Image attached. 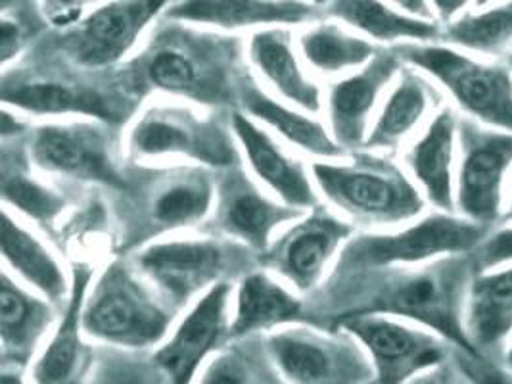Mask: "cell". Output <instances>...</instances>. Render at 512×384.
<instances>
[{
	"mask_svg": "<svg viewBox=\"0 0 512 384\" xmlns=\"http://www.w3.org/2000/svg\"><path fill=\"white\" fill-rule=\"evenodd\" d=\"M470 254L443 258L417 271L384 269L361 275L355 306L344 319L384 315L407 319L440 336L455 352L480 358L465 331L468 290L476 277Z\"/></svg>",
	"mask_w": 512,
	"mask_h": 384,
	"instance_id": "obj_1",
	"label": "cell"
},
{
	"mask_svg": "<svg viewBox=\"0 0 512 384\" xmlns=\"http://www.w3.org/2000/svg\"><path fill=\"white\" fill-rule=\"evenodd\" d=\"M399 60L436 79L470 120L512 133V70L509 62H480L443 45L407 43Z\"/></svg>",
	"mask_w": 512,
	"mask_h": 384,
	"instance_id": "obj_2",
	"label": "cell"
},
{
	"mask_svg": "<svg viewBox=\"0 0 512 384\" xmlns=\"http://www.w3.org/2000/svg\"><path fill=\"white\" fill-rule=\"evenodd\" d=\"M326 198L351 219L367 225H397L422 214L424 200L409 177L384 158L313 166Z\"/></svg>",
	"mask_w": 512,
	"mask_h": 384,
	"instance_id": "obj_3",
	"label": "cell"
},
{
	"mask_svg": "<svg viewBox=\"0 0 512 384\" xmlns=\"http://www.w3.org/2000/svg\"><path fill=\"white\" fill-rule=\"evenodd\" d=\"M491 231L493 229L476 225L465 217L434 214L399 233L351 240L342 254L340 273L348 279L350 275L361 277L374 271L396 269L397 265L438 262L451 256L472 254Z\"/></svg>",
	"mask_w": 512,
	"mask_h": 384,
	"instance_id": "obj_4",
	"label": "cell"
},
{
	"mask_svg": "<svg viewBox=\"0 0 512 384\" xmlns=\"http://www.w3.org/2000/svg\"><path fill=\"white\" fill-rule=\"evenodd\" d=\"M169 323V313L152 292L119 264L104 273L83 310L87 335L127 350L158 344Z\"/></svg>",
	"mask_w": 512,
	"mask_h": 384,
	"instance_id": "obj_5",
	"label": "cell"
},
{
	"mask_svg": "<svg viewBox=\"0 0 512 384\" xmlns=\"http://www.w3.org/2000/svg\"><path fill=\"white\" fill-rule=\"evenodd\" d=\"M267 356L284 384H374L367 352L353 336L288 329L267 338Z\"/></svg>",
	"mask_w": 512,
	"mask_h": 384,
	"instance_id": "obj_6",
	"label": "cell"
},
{
	"mask_svg": "<svg viewBox=\"0 0 512 384\" xmlns=\"http://www.w3.org/2000/svg\"><path fill=\"white\" fill-rule=\"evenodd\" d=\"M459 146L461 164L455 208L468 221L493 229L505 216V179L512 169V133L461 118Z\"/></svg>",
	"mask_w": 512,
	"mask_h": 384,
	"instance_id": "obj_7",
	"label": "cell"
},
{
	"mask_svg": "<svg viewBox=\"0 0 512 384\" xmlns=\"http://www.w3.org/2000/svg\"><path fill=\"white\" fill-rule=\"evenodd\" d=\"M373 363L376 384H407L442 367L453 354L440 336L405 325L394 317L357 315L342 319Z\"/></svg>",
	"mask_w": 512,
	"mask_h": 384,
	"instance_id": "obj_8",
	"label": "cell"
},
{
	"mask_svg": "<svg viewBox=\"0 0 512 384\" xmlns=\"http://www.w3.org/2000/svg\"><path fill=\"white\" fill-rule=\"evenodd\" d=\"M223 54L208 39L167 33L140 60V77L163 93L215 102L227 96Z\"/></svg>",
	"mask_w": 512,
	"mask_h": 384,
	"instance_id": "obj_9",
	"label": "cell"
},
{
	"mask_svg": "<svg viewBox=\"0 0 512 384\" xmlns=\"http://www.w3.org/2000/svg\"><path fill=\"white\" fill-rule=\"evenodd\" d=\"M244 250L215 240H171L154 244L139 256L148 279L162 290L167 302L183 306L198 290L213 285L238 267ZM219 285V283H217Z\"/></svg>",
	"mask_w": 512,
	"mask_h": 384,
	"instance_id": "obj_10",
	"label": "cell"
},
{
	"mask_svg": "<svg viewBox=\"0 0 512 384\" xmlns=\"http://www.w3.org/2000/svg\"><path fill=\"white\" fill-rule=\"evenodd\" d=\"M131 150L140 158L187 156L210 166H231L233 141L213 120H202L179 106H156L131 131Z\"/></svg>",
	"mask_w": 512,
	"mask_h": 384,
	"instance_id": "obj_11",
	"label": "cell"
},
{
	"mask_svg": "<svg viewBox=\"0 0 512 384\" xmlns=\"http://www.w3.org/2000/svg\"><path fill=\"white\" fill-rule=\"evenodd\" d=\"M31 154L37 166L50 173L123 185L112 156L110 135L93 123L45 125L31 141Z\"/></svg>",
	"mask_w": 512,
	"mask_h": 384,
	"instance_id": "obj_12",
	"label": "cell"
},
{
	"mask_svg": "<svg viewBox=\"0 0 512 384\" xmlns=\"http://www.w3.org/2000/svg\"><path fill=\"white\" fill-rule=\"evenodd\" d=\"M231 287L219 283L188 313L181 327L154 356V365L167 384H192L211 360L227 327Z\"/></svg>",
	"mask_w": 512,
	"mask_h": 384,
	"instance_id": "obj_13",
	"label": "cell"
},
{
	"mask_svg": "<svg viewBox=\"0 0 512 384\" xmlns=\"http://www.w3.org/2000/svg\"><path fill=\"white\" fill-rule=\"evenodd\" d=\"M162 8L163 2L106 4L77 25L66 39V48L81 66L104 68L116 64L135 47L144 27Z\"/></svg>",
	"mask_w": 512,
	"mask_h": 384,
	"instance_id": "obj_14",
	"label": "cell"
},
{
	"mask_svg": "<svg viewBox=\"0 0 512 384\" xmlns=\"http://www.w3.org/2000/svg\"><path fill=\"white\" fill-rule=\"evenodd\" d=\"M401 60L394 50L376 52L363 70L336 83L330 91V121L336 143L359 146L367 141L369 120L384 89L401 70Z\"/></svg>",
	"mask_w": 512,
	"mask_h": 384,
	"instance_id": "obj_15",
	"label": "cell"
},
{
	"mask_svg": "<svg viewBox=\"0 0 512 384\" xmlns=\"http://www.w3.org/2000/svg\"><path fill=\"white\" fill-rule=\"evenodd\" d=\"M89 281V269H75L64 319L43 354L33 363L31 384H87L89 381L93 369V352L81 336V333H85L81 329Z\"/></svg>",
	"mask_w": 512,
	"mask_h": 384,
	"instance_id": "obj_16",
	"label": "cell"
},
{
	"mask_svg": "<svg viewBox=\"0 0 512 384\" xmlns=\"http://www.w3.org/2000/svg\"><path fill=\"white\" fill-rule=\"evenodd\" d=\"M465 331L480 358L501 363L512 340V267L474 277L466 300Z\"/></svg>",
	"mask_w": 512,
	"mask_h": 384,
	"instance_id": "obj_17",
	"label": "cell"
},
{
	"mask_svg": "<svg viewBox=\"0 0 512 384\" xmlns=\"http://www.w3.org/2000/svg\"><path fill=\"white\" fill-rule=\"evenodd\" d=\"M351 229L326 214H315L292 227L277 242L269 264L300 290H311L321 279L328 260Z\"/></svg>",
	"mask_w": 512,
	"mask_h": 384,
	"instance_id": "obj_18",
	"label": "cell"
},
{
	"mask_svg": "<svg viewBox=\"0 0 512 384\" xmlns=\"http://www.w3.org/2000/svg\"><path fill=\"white\" fill-rule=\"evenodd\" d=\"M459 123L461 118L457 112L445 106L407 152V166L413 179L419 183L426 198L445 214L455 210L453 162L459 141Z\"/></svg>",
	"mask_w": 512,
	"mask_h": 384,
	"instance_id": "obj_19",
	"label": "cell"
},
{
	"mask_svg": "<svg viewBox=\"0 0 512 384\" xmlns=\"http://www.w3.org/2000/svg\"><path fill=\"white\" fill-rule=\"evenodd\" d=\"M300 216V210L279 206L263 196L240 173H231L219 189L217 219L221 229L257 250L267 248L273 231L279 225Z\"/></svg>",
	"mask_w": 512,
	"mask_h": 384,
	"instance_id": "obj_20",
	"label": "cell"
},
{
	"mask_svg": "<svg viewBox=\"0 0 512 384\" xmlns=\"http://www.w3.org/2000/svg\"><path fill=\"white\" fill-rule=\"evenodd\" d=\"M233 129L257 177L290 208H309L315 192L300 162L292 160L275 141L242 114H234Z\"/></svg>",
	"mask_w": 512,
	"mask_h": 384,
	"instance_id": "obj_21",
	"label": "cell"
},
{
	"mask_svg": "<svg viewBox=\"0 0 512 384\" xmlns=\"http://www.w3.org/2000/svg\"><path fill=\"white\" fill-rule=\"evenodd\" d=\"M2 100L33 114H87L108 121L119 118L116 100L91 87L62 81L6 83Z\"/></svg>",
	"mask_w": 512,
	"mask_h": 384,
	"instance_id": "obj_22",
	"label": "cell"
},
{
	"mask_svg": "<svg viewBox=\"0 0 512 384\" xmlns=\"http://www.w3.org/2000/svg\"><path fill=\"white\" fill-rule=\"evenodd\" d=\"M250 56L263 77L286 100L298 104L307 112H319L321 91L307 79L284 29H265L254 35L250 43Z\"/></svg>",
	"mask_w": 512,
	"mask_h": 384,
	"instance_id": "obj_23",
	"label": "cell"
},
{
	"mask_svg": "<svg viewBox=\"0 0 512 384\" xmlns=\"http://www.w3.org/2000/svg\"><path fill=\"white\" fill-rule=\"evenodd\" d=\"M436 89L419 73L405 70L365 141L371 150H394L428 116L436 104Z\"/></svg>",
	"mask_w": 512,
	"mask_h": 384,
	"instance_id": "obj_24",
	"label": "cell"
},
{
	"mask_svg": "<svg viewBox=\"0 0 512 384\" xmlns=\"http://www.w3.org/2000/svg\"><path fill=\"white\" fill-rule=\"evenodd\" d=\"M50 323V308L2 273L0 281V329L4 358L25 365Z\"/></svg>",
	"mask_w": 512,
	"mask_h": 384,
	"instance_id": "obj_25",
	"label": "cell"
},
{
	"mask_svg": "<svg viewBox=\"0 0 512 384\" xmlns=\"http://www.w3.org/2000/svg\"><path fill=\"white\" fill-rule=\"evenodd\" d=\"M300 315L302 304L296 296L265 273H252L242 281L238 290L231 335L246 336L275 329L284 323L298 321Z\"/></svg>",
	"mask_w": 512,
	"mask_h": 384,
	"instance_id": "obj_26",
	"label": "cell"
},
{
	"mask_svg": "<svg viewBox=\"0 0 512 384\" xmlns=\"http://www.w3.org/2000/svg\"><path fill=\"white\" fill-rule=\"evenodd\" d=\"M313 16L311 6L296 2H185L169 10V18L217 27L300 24Z\"/></svg>",
	"mask_w": 512,
	"mask_h": 384,
	"instance_id": "obj_27",
	"label": "cell"
},
{
	"mask_svg": "<svg viewBox=\"0 0 512 384\" xmlns=\"http://www.w3.org/2000/svg\"><path fill=\"white\" fill-rule=\"evenodd\" d=\"M330 14L384 43L417 41L424 45L426 41L442 39L440 24L396 12L380 2H334Z\"/></svg>",
	"mask_w": 512,
	"mask_h": 384,
	"instance_id": "obj_28",
	"label": "cell"
},
{
	"mask_svg": "<svg viewBox=\"0 0 512 384\" xmlns=\"http://www.w3.org/2000/svg\"><path fill=\"white\" fill-rule=\"evenodd\" d=\"M2 256L24 281L50 300H58L64 294L66 279L58 262L43 242L16 223L8 212L2 216Z\"/></svg>",
	"mask_w": 512,
	"mask_h": 384,
	"instance_id": "obj_29",
	"label": "cell"
},
{
	"mask_svg": "<svg viewBox=\"0 0 512 384\" xmlns=\"http://www.w3.org/2000/svg\"><path fill=\"white\" fill-rule=\"evenodd\" d=\"M211 202V183L204 175H169L158 183L148 202V214L156 227L175 229L200 221L210 212Z\"/></svg>",
	"mask_w": 512,
	"mask_h": 384,
	"instance_id": "obj_30",
	"label": "cell"
},
{
	"mask_svg": "<svg viewBox=\"0 0 512 384\" xmlns=\"http://www.w3.org/2000/svg\"><path fill=\"white\" fill-rule=\"evenodd\" d=\"M442 39L449 45L482 56H505L512 50V2L491 8L466 10L455 22L445 25Z\"/></svg>",
	"mask_w": 512,
	"mask_h": 384,
	"instance_id": "obj_31",
	"label": "cell"
},
{
	"mask_svg": "<svg viewBox=\"0 0 512 384\" xmlns=\"http://www.w3.org/2000/svg\"><path fill=\"white\" fill-rule=\"evenodd\" d=\"M244 104L256 118L265 121L269 127L277 129L286 141L296 144L305 152L321 158L342 156V148L326 133L321 123L309 120L302 114L282 106L273 98L259 93L257 89L246 91Z\"/></svg>",
	"mask_w": 512,
	"mask_h": 384,
	"instance_id": "obj_32",
	"label": "cell"
},
{
	"mask_svg": "<svg viewBox=\"0 0 512 384\" xmlns=\"http://www.w3.org/2000/svg\"><path fill=\"white\" fill-rule=\"evenodd\" d=\"M300 47L307 64L323 73L348 72L351 68L367 66L376 56L369 41L330 24L317 25L303 33Z\"/></svg>",
	"mask_w": 512,
	"mask_h": 384,
	"instance_id": "obj_33",
	"label": "cell"
},
{
	"mask_svg": "<svg viewBox=\"0 0 512 384\" xmlns=\"http://www.w3.org/2000/svg\"><path fill=\"white\" fill-rule=\"evenodd\" d=\"M263 373L252 350L234 348L211 358L192 384H265Z\"/></svg>",
	"mask_w": 512,
	"mask_h": 384,
	"instance_id": "obj_34",
	"label": "cell"
},
{
	"mask_svg": "<svg viewBox=\"0 0 512 384\" xmlns=\"http://www.w3.org/2000/svg\"><path fill=\"white\" fill-rule=\"evenodd\" d=\"M2 194L6 202L39 221L54 219L64 206L60 196L35 181H29L24 175H4Z\"/></svg>",
	"mask_w": 512,
	"mask_h": 384,
	"instance_id": "obj_35",
	"label": "cell"
},
{
	"mask_svg": "<svg viewBox=\"0 0 512 384\" xmlns=\"http://www.w3.org/2000/svg\"><path fill=\"white\" fill-rule=\"evenodd\" d=\"M470 256L476 273H486L499 269L501 265L512 264V227L493 229Z\"/></svg>",
	"mask_w": 512,
	"mask_h": 384,
	"instance_id": "obj_36",
	"label": "cell"
},
{
	"mask_svg": "<svg viewBox=\"0 0 512 384\" xmlns=\"http://www.w3.org/2000/svg\"><path fill=\"white\" fill-rule=\"evenodd\" d=\"M457 369L465 375L472 384H512V373L503 369L495 361L484 358H470L461 352L451 354Z\"/></svg>",
	"mask_w": 512,
	"mask_h": 384,
	"instance_id": "obj_37",
	"label": "cell"
},
{
	"mask_svg": "<svg viewBox=\"0 0 512 384\" xmlns=\"http://www.w3.org/2000/svg\"><path fill=\"white\" fill-rule=\"evenodd\" d=\"M22 43H24V35L20 25L2 18L0 20V58L4 66L20 52Z\"/></svg>",
	"mask_w": 512,
	"mask_h": 384,
	"instance_id": "obj_38",
	"label": "cell"
},
{
	"mask_svg": "<svg viewBox=\"0 0 512 384\" xmlns=\"http://www.w3.org/2000/svg\"><path fill=\"white\" fill-rule=\"evenodd\" d=\"M407 384H472L465 375L457 369L455 363H443L442 367H436L432 371H426L419 377L411 379Z\"/></svg>",
	"mask_w": 512,
	"mask_h": 384,
	"instance_id": "obj_39",
	"label": "cell"
},
{
	"mask_svg": "<svg viewBox=\"0 0 512 384\" xmlns=\"http://www.w3.org/2000/svg\"><path fill=\"white\" fill-rule=\"evenodd\" d=\"M0 384H29L25 381L24 375L20 373V371H4L2 373V379H0Z\"/></svg>",
	"mask_w": 512,
	"mask_h": 384,
	"instance_id": "obj_40",
	"label": "cell"
},
{
	"mask_svg": "<svg viewBox=\"0 0 512 384\" xmlns=\"http://www.w3.org/2000/svg\"><path fill=\"white\" fill-rule=\"evenodd\" d=\"M503 369H507L509 373H512V340L511 344L507 346V350H505V354H503V360L499 363Z\"/></svg>",
	"mask_w": 512,
	"mask_h": 384,
	"instance_id": "obj_41",
	"label": "cell"
},
{
	"mask_svg": "<svg viewBox=\"0 0 512 384\" xmlns=\"http://www.w3.org/2000/svg\"><path fill=\"white\" fill-rule=\"evenodd\" d=\"M505 221H512V185H511V194H509V202H507V206H505V216H503Z\"/></svg>",
	"mask_w": 512,
	"mask_h": 384,
	"instance_id": "obj_42",
	"label": "cell"
},
{
	"mask_svg": "<svg viewBox=\"0 0 512 384\" xmlns=\"http://www.w3.org/2000/svg\"><path fill=\"white\" fill-rule=\"evenodd\" d=\"M117 384H146L144 381H137V379H125V381H121V383Z\"/></svg>",
	"mask_w": 512,
	"mask_h": 384,
	"instance_id": "obj_43",
	"label": "cell"
},
{
	"mask_svg": "<svg viewBox=\"0 0 512 384\" xmlns=\"http://www.w3.org/2000/svg\"><path fill=\"white\" fill-rule=\"evenodd\" d=\"M374 384H376V383H374Z\"/></svg>",
	"mask_w": 512,
	"mask_h": 384,
	"instance_id": "obj_44",
	"label": "cell"
}]
</instances>
